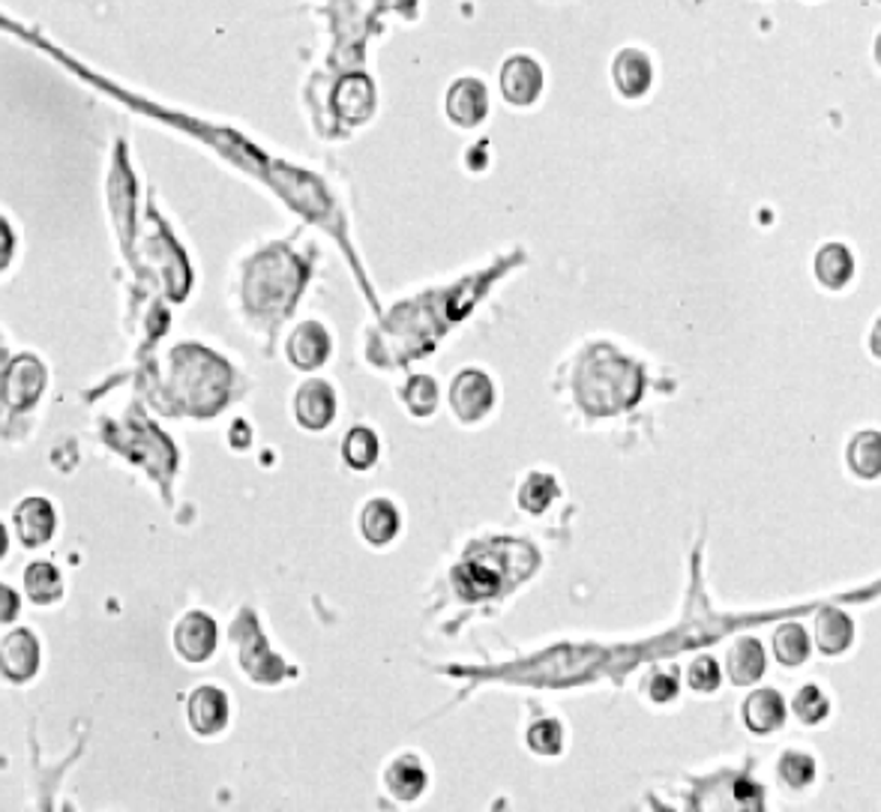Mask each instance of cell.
<instances>
[{"mask_svg": "<svg viewBox=\"0 0 881 812\" xmlns=\"http://www.w3.org/2000/svg\"><path fill=\"white\" fill-rule=\"evenodd\" d=\"M642 393V375L611 348H594L582 363L576 378L579 402L591 414H615L630 408Z\"/></svg>", "mask_w": 881, "mask_h": 812, "instance_id": "6da1fadb", "label": "cell"}, {"mask_svg": "<svg viewBox=\"0 0 881 812\" xmlns=\"http://www.w3.org/2000/svg\"><path fill=\"white\" fill-rule=\"evenodd\" d=\"M492 402H495V387L489 381V375L477 373V369L456 375L450 387V405L453 414L462 423H477L480 418H487Z\"/></svg>", "mask_w": 881, "mask_h": 812, "instance_id": "7a4b0ae2", "label": "cell"}, {"mask_svg": "<svg viewBox=\"0 0 881 812\" xmlns=\"http://www.w3.org/2000/svg\"><path fill=\"white\" fill-rule=\"evenodd\" d=\"M43 387H46L43 363L31 354H22L10 363V369L3 375V402L15 411H27L39 399Z\"/></svg>", "mask_w": 881, "mask_h": 812, "instance_id": "3957f363", "label": "cell"}, {"mask_svg": "<svg viewBox=\"0 0 881 812\" xmlns=\"http://www.w3.org/2000/svg\"><path fill=\"white\" fill-rule=\"evenodd\" d=\"M333 414H336V393L328 381L312 378V381L300 384V390L294 393V418L304 430H328Z\"/></svg>", "mask_w": 881, "mask_h": 812, "instance_id": "277c9868", "label": "cell"}, {"mask_svg": "<svg viewBox=\"0 0 881 812\" xmlns=\"http://www.w3.org/2000/svg\"><path fill=\"white\" fill-rule=\"evenodd\" d=\"M12 528L19 534V540L27 549L46 546L57 530V513L52 501L46 498H24L19 507L12 510Z\"/></svg>", "mask_w": 881, "mask_h": 812, "instance_id": "5b68a950", "label": "cell"}, {"mask_svg": "<svg viewBox=\"0 0 881 812\" xmlns=\"http://www.w3.org/2000/svg\"><path fill=\"white\" fill-rule=\"evenodd\" d=\"M216 648V624L210 615L204 611H190L183 615L178 627H174V651L186 660V663H204L214 654Z\"/></svg>", "mask_w": 881, "mask_h": 812, "instance_id": "8992f818", "label": "cell"}, {"mask_svg": "<svg viewBox=\"0 0 881 812\" xmlns=\"http://www.w3.org/2000/svg\"><path fill=\"white\" fill-rule=\"evenodd\" d=\"M190 729L202 737L219 734L228 725V699L219 687H198L186 701Z\"/></svg>", "mask_w": 881, "mask_h": 812, "instance_id": "52a82bcc", "label": "cell"}, {"mask_svg": "<svg viewBox=\"0 0 881 812\" xmlns=\"http://www.w3.org/2000/svg\"><path fill=\"white\" fill-rule=\"evenodd\" d=\"M501 91L510 105H531L542 91V69L531 57H510L501 69Z\"/></svg>", "mask_w": 881, "mask_h": 812, "instance_id": "ba28073f", "label": "cell"}, {"mask_svg": "<svg viewBox=\"0 0 881 812\" xmlns=\"http://www.w3.org/2000/svg\"><path fill=\"white\" fill-rule=\"evenodd\" d=\"M489 114V93L487 84L477 79H459L447 93V117L456 126H471L483 124Z\"/></svg>", "mask_w": 881, "mask_h": 812, "instance_id": "9c48e42d", "label": "cell"}, {"mask_svg": "<svg viewBox=\"0 0 881 812\" xmlns=\"http://www.w3.org/2000/svg\"><path fill=\"white\" fill-rule=\"evenodd\" d=\"M611 79L627 100H639L654 84V64L642 48H623L611 64Z\"/></svg>", "mask_w": 881, "mask_h": 812, "instance_id": "30bf717a", "label": "cell"}, {"mask_svg": "<svg viewBox=\"0 0 881 812\" xmlns=\"http://www.w3.org/2000/svg\"><path fill=\"white\" fill-rule=\"evenodd\" d=\"M39 668V642L31 630H12L0 642V672L10 681H27Z\"/></svg>", "mask_w": 881, "mask_h": 812, "instance_id": "8fae6325", "label": "cell"}, {"mask_svg": "<svg viewBox=\"0 0 881 812\" xmlns=\"http://www.w3.org/2000/svg\"><path fill=\"white\" fill-rule=\"evenodd\" d=\"M328 354L330 336L318 321H304L300 328L294 330L291 339H288V361L297 369H316V366L328 361Z\"/></svg>", "mask_w": 881, "mask_h": 812, "instance_id": "7c38bea8", "label": "cell"}, {"mask_svg": "<svg viewBox=\"0 0 881 812\" xmlns=\"http://www.w3.org/2000/svg\"><path fill=\"white\" fill-rule=\"evenodd\" d=\"M851 276H855V255L848 252V247L827 243L819 249V255H815V279L819 283L831 291H839L851 283Z\"/></svg>", "mask_w": 881, "mask_h": 812, "instance_id": "4fadbf2b", "label": "cell"}, {"mask_svg": "<svg viewBox=\"0 0 881 812\" xmlns=\"http://www.w3.org/2000/svg\"><path fill=\"white\" fill-rule=\"evenodd\" d=\"M744 720L746 729H753L756 734L774 732V729H780L782 722H786V701L774 689H758V693H753L746 699Z\"/></svg>", "mask_w": 881, "mask_h": 812, "instance_id": "5bb4252c", "label": "cell"}, {"mask_svg": "<svg viewBox=\"0 0 881 812\" xmlns=\"http://www.w3.org/2000/svg\"><path fill=\"white\" fill-rule=\"evenodd\" d=\"M336 105H340V114L348 121V124H366V121L373 117L375 108L373 81L366 79V76H348V79L340 84Z\"/></svg>", "mask_w": 881, "mask_h": 812, "instance_id": "9a60e30c", "label": "cell"}, {"mask_svg": "<svg viewBox=\"0 0 881 812\" xmlns=\"http://www.w3.org/2000/svg\"><path fill=\"white\" fill-rule=\"evenodd\" d=\"M729 677H732V684H737V687H750V684H756L758 677L765 675V651H762V644L756 642V639H750V636H744V639H737V642L732 644V651H729Z\"/></svg>", "mask_w": 881, "mask_h": 812, "instance_id": "2e32d148", "label": "cell"}, {"mask_svg": "<svg viewBox=\"0 0 881 812\" xmlns=\"http://www.w3.org/2000/svg\"><path fill=\"white\" fill-rule=\"evenodd\" d=\"M361 534L373 546H387L399 534V513L387 498H375L361 513Z\"/></svg>", "mask_w": 881, "mask_h": 812, "instance_id": "e0dca14e", "label": "cell"}, {"mask_svg": "<svg viewBox=\"0 0 881 812\" xmlns=\"http://www.w3.org/2000/svg\"><path fill=\"white\" fill-rule=\"evenodd\" d=\"M848 468L860 477V480H876L881 474V432L863 430L855 438L848 441L846 450Z\"/></svg>", "mask_w": 881, "mask_h": 812, "instance_id": "ac0fdd59", "label": "cell"}, {"mask_svg": "<svg viewBox=\"0 0 881 812\" xmlns=\"http://www.w3.org/2000/svg\"><path fill=\"white\" fill-rule=\"evenodd\" d=\"M855 627L848 621V615L839 609H822L815 618V644L822 654H843L851 644Z\"/></svg>", "mask_w": 881, "mask_h": 812, "instance_id": "d6986e66", "label": "cell"}, {"mask_svg": "<svg viewBox=\"0 0 881 812\" xmlns=\"http://www.w3.org/2000/svg\"><path fill=\"white\" fill-rule=\"evenodd\" d=\"M385 782L393 798H399V801H414L420 791L426 789V774H423L420 758L402 756L387 767Z\"/></svg>", "mask_w": 881, "mask_h": 812, "instance_id": "ffe728a7", "label": "cell"}, {"mask_svg": "<svg viewBox=\"0 0 881 812\" xmlns=\"http://www.w3.org/2000/svg\"><path fill=\"white\" fill-rule=\"evenodd\" d=\"M24 594L34 599L36 606H48V603H57L60 594H64V582H60V573H57L55 564L48 561H36L24 570Z\"/></svg>", "mask_w": 881, "mask_h": 812, "instance_id": "44dd1931", "label": "cell"}, {"mask_svg": "<svg viewBox=\"0 0 881 812\" xmlns=\"http://www.w3.org/2000/svg\"><path fill=\"white\" fill-rule=\"evenodd\" d=\"M342 456L354 471H369L378 459V438L366 426H354L342 441Z\"/></svg>", "mask_w": 881, "mask_h": 812, "instance_id": "7402d4cb", "label": "cell"}, {"mask_svg": "<svg viewBox=\"0 0 881 812\" xmlns=\"http://www.w3.org/2000/svg\"><path fill=\"white\" fill-rule=\"evenodd\" d=\"M774 654L782 666H801L810 656V639L801 624H782L780 630L774 632Z\"/></svg>", "mask_w": 881, "mask_h": 812, "instance_id": "603a6c76", "label": "cell"}, {"mask_svg": "<svg viewBox=\"0 0 881 812\" xmlns=\"http://www.w3.org/2000/svg\"><path fill=\"white\" fill-rule=\"evenodd\" d=\"M558 495V483L549 474H531L519 489V504L528 513H542Z\"/></svg>", "mask_w": 881, "mask_h": 812, "instance_id": "cb8c5ba5", "label": "cell"}, {"mask_svg": "<svg viewBox=\"0 0 881 812\" xmlns=\"http://www.w3.org/2000/svg\"><path fill=\"white\" fill-rule=\"evenodd\" d=\"M405 402L408 408H411V414L430 418L432 411H435V405H438V387H435V381H432L430 375H417V378L408 381Z\"/></svg>", "mask_w": 881, "mask_h": 812, "instance_id": "d4e9b609", "label": "cell"}, {"mask_svg": "<svg viewBox=\"0 0 881 812\" xmlns=\"http://www.w3.org/2000/svg\"><path fill=\"white\" fill-rule=\"evenodd\" d=\"M777 774L789 789H803L806 782H813L815 762L806 753H786L777 765Z\"/></svg>", "mask_w": 881, "mask_h": 812, "instance_id": "484cf974", "label": "cell"}, {"mask_svg": "<svg viewBox=\"0 0 881 812\" xmlns=\"http://www.w3.org/2000/svg\"><path fill=\"white\" fill-rule=\"evenodd\" d=\"M528 746L540 756H558L561 746H564V729L554 720H540L528 732Z\"/></svg>", "mask_w": 881, "mask_h": 812, "instance_id": "4316f807", "label": "cell"}, {"mask_svg": "<svg viewBox=\"0 0 881 812\" xmlns=\"http://www.w3.org/2000/svg\"><path fill=\"white\" fill-rule=\"evenodd\" d=\"M791 708H794V713H798V720L810 722V725H815V722H822L827 717V699L825 693L819 687H803L798 689V696H794V701H791Z\"/></svg>", "mask_w": 881, "mask_h": 812, "instance_id": "83f0119b", "label": "cell"}, {"mask_svg": "<svg viewBox=\"0 0 881 812\" xmlns=\"http://www.w3.org/2000/svg\"><path fill=\"white\" fill-rule=\"evenodd\" d=\"M720 681H723V675H720V666H717L713 656H699L689 666V687L696 689V693H713V689L720 687Z\"/></svg>", "mask_w": 881, "mask_h": 812, "instance_id": "f1b7e54d", "label": "cell"}, {"mask_svg": "<svg viewBox=\"0 0 881 812\" xmlns=\"http://www.w3.org/2000/svg\"><path fill=\"white\" fill-rule=\"evenodd\" d=\"M12 252H15V238H12L10 222L0 216V271H7V264L12 261Z\"/></svg>", "mask_w": 881, "mask_h": 812, "instance_id": "f546056e", "label": "cell"}, {"mask_svg": "<svg viewBox=\"0 0 881 812\" xmlns=\"http://www.w3.org/2000/svg\"><path fill=\"white\" fill-rule=\"evenodd\" d=\"M15 615H19V597H15V591L0 585V624L15 621Z\"/></svg>", "mask_w": 881, "mask_h": 812, "instance_id": "4dcf8cb0", "label": "cell"}, {"mask_svg": "<svg viewBox=\"0 0 881 812\" xmlns=\"http://www.w3.org/2000/svg\"><path fill=\"white\" fill-rule=\"evenodd\" d=\"M675 681L666 675H656L654 681H651V699L654 701H668L672 696H675Z\"/></svg>", "mask_w": 881, "mask_h": 812, "instance_id": "1f68e13d", "label": "cell"}, {"mask_svg": "<svg viewBox=\"0 0 881 812\" xmlns=\"http://www.w3.org/2000/svg\"><path fill=\"white\" fill-rule=\"evenodd\" d=\"M870 348L876 357H881V321H876V328L870 333Z\"/></svg>", "mask_w": 881, "mask_h": 812, "instance_id": "d6a6232c", "label": "cell"}, {"mask_svg": "<svg viewBox=\"0 0 881 812\" xmlns=\"http://www.w3.org/2000/svg\"><path fill=\"white\" fill-rule=\"evenodd\" d=\"M7 549H10V534H7V528H3V522H0V558L7 554Z\"/></svg>", "mask_w": 881, "mask_h": 812, "instance_id": "836d02e7", "label": "cell"}, {"mask_svg": "<svg viewBox=\"0 0 881 812\" xmlns=\"http://www.w3.org/2000/svg\"><path fill=\"white\" fill-rule=\"evenodd\" d=\"M872 48H876V64L881 67V34L876 36V46H872Z\"/></svg>", "mask_w": 881, "mask_h": 812, "instance_id": "e575fe53", "label": "cell"}]
</instances>
